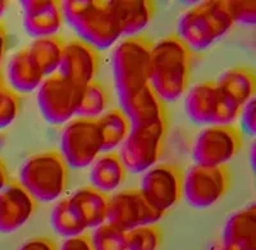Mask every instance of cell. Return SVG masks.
Listing matches in <instances>:
<instances>
[{
  "label": "cell",
  "instance_id": "obj_1",
  "mask_svg": "<svg viewBox=\"0 0 256 250\" xmlns=\"http://www.w3.org/2000/svg\"><path fill=\"white\" fill-rule=\"evenodd\" d=\"M194 53L177 35H168L154 44L148 85L163 102H174L187 90Z\"/></svg>",
  "mask_w": 256,
  "mask_h": 250
},
{
  "label": "cell",
  "instance_id": "obj_2",
  "mask_svg": "<svg viewBox=\"0 0 256 250\" xmlns=\"http://www.w3.org/2000/svg\"><path fill=\"white\" fill-rule=\"evenodd\" d=\"M64 21L78 34L81 40L96 50L113 47L122 38L118 21L105 0L62 2Z\"/></svg>",
  "mask_w": 256,
  "mask_h": 250
},
{
  "label": "cell",
  "instance_id": "obj_3",
  "mask_svg": "<svg viewBox=\"0 0 256 250\" xmlns=\"http://www.w3.org/2000/svg\"><path fill=\"white\" fill-rule=\"evenodd\" d=\"M233 25L228 2L208 0L182 15L178 22L177 36L192 53L201 52L226 35Z\"/></svg>",
  "mask_w": 256,
  "mask_h": 250
},
{
  "label": "cell",
  "instance_id": "obj_4",
  "mask_svg": "<svg viewBox=\"0 0 256 250\" xmlns=\"http://www.w3.org/2000/svg\"><path fill=\"white\" fill-rule=\"evenodd\" d=\"M154 43L145 36L120 41L113 54V76L120 102L148 85Z\"/></svg>",
  "mask_w": 256,
  "mask_h": 250
},
{
  "label": "cell",
  "instance_id": "obj_5",
  "mask_svg": "<svg viewBox=\"0 0 256 250\" xmlns=\"http://www.w3.org/2000/svg\"><path fill=\"white\" fill-rule=\"evenodd\" d=\"M70 167L58 150H46L28 158L20 169L18 182L36 203H52L68 185Z\"/></svg>",
  "mask_w": 256,
  "mask_h": 250
},
{
  "label": "cell",
  "instance_id": "obj_6",
  "mask_svg": "<svg viewBox=\"0 0 256 250\" xmlns=\"http://www.w3.org/2000/svg\"><path fill=\"white\" fill-rule=\"evenodd\" d=\"M184 109L196 125H233L240 118L242 107L222 91L216 81L200 82L188 91Z\"/></svg>",
  "mask_w": 256,
  "mask_h": 250
},
{
  "label": "cell",
  "instance_id": "obj_7",
  "mask_svg": "<svg viewBox=\"0 0 256 250\" xmlns=\"http://www.w3.org/2000/svg\"><path fill=\"white\" fill-rule=\"evenodd\" d=\"M168 119L152 125L132 127L118 153L126 169L132 173H144L159 160L164 151Z\"/></svg>",
  "mask_w": 256,
  "mask_h": 250
},
{
  "label": "cell",
  "instance_id": "obj_8",
  "mask_svg": "<svg viewBox=\"0 0 256 250\" xmlns=\"http://www.w3.org/2000/svg\"><path fill=\"white\" fill-rule=\"evenodd\" d=\"M82 89L58 72L45 77L38 91V105L45 121L63 125L76 116Z\"/></svg>",
  "mask_w": 256,
  "mask_h": 250
},
{
  "label": "cell",
  "instance_id": "obj_9",
  "mask_svg": "<svg viewBox=\"0 0 256 250\" xmlns=\"http://www.w3.org/2000/svg\"><path fill=\"white\" fill-rule=\"evenodd\" d=\"M60 154L68 167L84 168L92 164L102 153V135L98 118L76 117L63 130Z\"/></svg>",
  "mask_w": 256,
  "mask_h": 250
},
{
  "label": "cell",
  "instance_id": "obj_10",
  "mask_svg": "<svg viewBox=\"0 0 256 250\" xmlns=\"http://www.w3.org/2000/svg\"><path fill=\"white\" fill-rule=\"evenodd\" d=\"M244 134L236 125H216L204 128L192 148L195 164L208 167L226 166L241 150Z\"/></svg>",
  "mask_w": 256,
  "mask_h": 250
},
{
  "label": "cell",
  "instance_id": "obj_11",
  "mask_svg": "<svg viewBox=\"0 0 256 250\" xmlns=\"http://www.w3.org/2000/svg\"><path fill=\"white\" fill-rule=\"evenodd\" d=\"M230 172L227 166L194 164L184 175L182 196L194 208L202 209L216 204L228 191Z\"/></svg>",
  "mask_w": 256,
  "mask_h": 250
},
{
  "label": "cell",
  "instance_id": "obj_12",
  "mask_svg": "<svg viewBox=\"0 0 256 250\" xmlns=\"http://www.w3.org/2000/svg\"><path fill=\"white\" fill-rule=\"evenodd\" d=\"M184 171L176 164H158L144 173L140 191L150 205L166 214L182 198Z\"/></svg>",
  "mask_w": 256,
  "mask_h": 250
},
{
  "label": "cell",
  "instance_id": "obj_13",
  "mask_svg": "<svg viewBox=\"0 0 256 250\" xmlns=\"http://www.w3.org/2000/svg\"><path fill=\"white\" fill-rule=\"evenodd\" d=\"M163 215L150 205L140 189H124L109 196L106 222L122 231L154 224Z\"/></svg>",
  "mask_w": 256,
  "mask_h": 250
},
{
  "label": "cell",
  "instance_id": "obj_14",
  "mask_svg": "<svg viewBox=\"0 0 256 250\" xmlns=\"http://www.w3.org/2000/svg\"><path fill=\"white\" fill-rule=\"evenodd\" d=\"M99 50L81 39H72L64 45L63 56L56 72L64 79L84 88L95 80L99 70Z\"/></svg>",
  "mask_w": 256,
  "mask_h": 250
},
{
  "label": "cell",
  "instance_id": "obj_15",
  "mask_svg": "<svg viewBox=\"0 0 256 250\" xmlns=\"http://www.w3.org/2000/svg\"><path fill=\"white\" fill-rule=\"evenodd\" d=\"M36 200L17 181L0 191V232L12 233L28 222L35 213Z\"/></svg>",
  "mask_w": 256,
  "mask_h": 250
},
{
  "label": "cell",
  "instance_id": "obj_16",
  "mask_svg": "<svg viewBox=\"0 0 256 250\" xmlns=\"http://www.w3.org/2000/svg\"><path fill=\"white\" fill-rule=\"evenodd\" d=\"M24 8V26L30 36L35 39L56 35L64 24L62 2L58 0H26L20 2Z\"/></svg>",
  "mask_w": 256,
  "mask_h": 250
},
{
  "label": "cell",
  "instance_id": "obj_17",
  "mask_svg": "<svg viewBox=\"0 0 256 250\" xmlns=\"http://www.w3.org/2000/svg\"><path fill=\"white\" fill-rule=\"evenodd\" d=\"M120 103L123 113L131 123V128L152 125L163 119H168L166 102L160 99V96L150 85H146L141 90L136 91Z\"/></svg>",
  "mask_w": 256,
  "mask_h": 250
},
{
  "label": "cell",
  "instance_id": "obj_18",
  "mask_svg": "<svg viewBox=\"0 0 256 250\" xmlns=\"http://www.w3.org/2000/svg\"><path fill=\"white\" fill-rule=\"evenodd\" d=\"M223 245L227 250H256L255 203L228 218L223 230Z\"/></svg>",
  "mask_w": 256,
  "mask_h": 250
},
{
  "label": "cell",
  "instance_id": "obj_19",
  "mask_svg": "<svg viewBox=\"0 0 256 250\" xmlns=\"http://www.w3.org/2000/svg\"><path fill=\"white\" fill-rule=\"evenodd\" d=\"M109 6L126 38L142 31L154 17L156 7L152 0H113Z\"/></svg>",
  "mask_w": 256,
  "mask_h": 250
},
{
  "label": "cell",
  "instance_id": "obj_20",
  "mask_svg": "<svg viewBox=\"0 0 256 250\" xmlns=\"http://www.w3.org/2000/svg\"><path fill=\"white\" fill-rule=\"evenodd\" d=\"M70 206L88 228L106 222L109 196L92 186H84L68 198Z\"/></svg>",
  "mask_w": 256,
  "mask_h": 250
},
{
  "label": "cell",
  "instance_id": "obj_21",
  "mask_svg": "<svg viewBox=\"0 0 256 250\" xmlns=\"http://www.w3.org/2000/svg\"><path fill=\"white\" fill-rule=\"evenodd\" d=\"M127 169L116 151H108L96 158L91 164V186L104 192L116 190L124 182Z\"/></svg>",
  "mask_w": 256,
  "mask_h": 250
},
{
  "label": "cell",
  "instance_id": "obj_22",
  "mask_svg": "<svg viewBox=\"0 0 256 250\" xmlns=\"http://www.w3.org/2000/svg\"><path fill=\"white\" fill-rule=\"evenodd\" d=\"M45 76L30 57L27 47L18 50L8 64V80L12 90L27 94L38 89Z\"/></svg>",
  "mask_w": 256,
  "mask_h": 250
},
{
  "label": "cell",
  "instance_id": "obj_23",
  "mask_svg": "<svg viewBox=\"0 0 256 250\" xmlns=\"http://www.w3.org/2000/svg\"><path fill=\"white\" fill-rule=\"evenodd\" d=\"M216 84L240 107H244L248 100L255 98L256 76L248 67L230 68L216 80Z\"/></svg>",
  "mask_w": 256,
  "mask_h": 250
},
{
  "label": "cell",
  "instance_id": "obj_24",
  "mask_svg": "<svg viewBox=\"0 0 256 250\" xmlns=\"http://www.w3.org/2000/svg\"><path fill=\"white\" fill-rule=\"evenodd\" d=\"M66 41L62 36L52 35L48 38L36 39L27 47L30 57L44 73L45 77L56 73L60 64Z\"/></svg>",
  "mask_w": 256,
  "mask_h": 250
},
{
  "label": "cell",
  "instance_id": "obj_25",
  "mask_svg": "<svg viewBox=\"0 0 256 250\" xmlns=\"http://www.w3.org/2000/svg\"><path fill=\"white\" fill-rule=\"evenodd\" d=\"M102 135V151H113L122 145L131 131V123L120 108H113L98 118Z\"/></svg>",
  "mask_w": 256,
  "mask_h": 250
},
{
  "label": "cell",
  "instance_id": "obj_26",
  "mask_svg": "<svg viewBox=\"0 0 256 250\" xmlns=\"http://www.w3.org/2000/svg\"><path fill=\"white\" fill-rule=\"evenodd\" d=\"M110 96L104 85L98 80L88 82L82 89L76 116L81 118H99L108 108Z\"/></svg>",
  "mask_w": 256,
  "mask_h": 250
},
{
  "label": "cell",
  "instance_id": "obj_27",
  "mask_svg": "<svg viewBox=\"0 0 256 250\" xmlns=\"http://www.w3.org/2000/svg\"><path fill=\"white\" fill-rule=\"evenodd\" d=\"M50 224H52V230L58 235L67 238L81 235L88 230L86 224L81 221V218L70 206L68 198L59 200L52 208V215H50Z\"/></svg>",
  "mask_w": 256,
  "mask_h": 250
},
{
  "label": "cell",
  "instance_id": "obj_28",
  "mask_svg": "<svg viewBox=\"0 0 256 250\" xmlns=\"http://www.w3.org/2000/svg\"><path fill=\"white\" fill-rule=\"evenodd\" d=\"M162 241V228L154 224L134 227L126 231L127 250H156Z\"/></svg>",
  "mask_w": 256,
  "mask_h": 250
},
{
  "label": "cell",
  "instance_id": "obj_29",
  "mask_svg": "<svg viewBox=\"0 0 256 250\" xmlns=\"http://www.w3.org/2000/svg\"><path fill=\"white\" fill-rule=\"evenodd\" d=\"M94 250H127L126 231L105 222L95 228L91 237Z\"/></svg>",
  "mask_w": 256,
  "mask_h": 250
},
{
  "label": "cell",
  "instance_id": "obj_30",
  "mask_svg": "<svg viewBox=\"0 0 256 250\" xmlns=\"http://www.w3.org/2000/svg\"><path fill=\"white\" fill-rule=\"evenodd\" d=\"M20 99L16 91L6 86L0 89V130L14 122L20 113Z\"/></svg>",
  "mask_w": 256,
  "mask_h": 250
},
{
  "label": "cell",
  "instance_id": "obj_31",
  "mask_svg": "<svg viewBox=\"0 0 256 250\" xmlns=\"http://www.w3.org/2000/svg\"><path fill=\"white\" fill-rule=\"evenodd\" d=\"M233 22L254 26L256 22V2H228Z\"/></svg>",
  "mask_w": 256,
  "mask_h": 250
},
{
  "label": "cell",
  "instance_id": "obj_32",
  "mask_svg": "<svg viewBox=\"0 0 256 250\" xmlns=\"http://www.w3.org/2000/svg\"><path fill=\"white\" fill-rule=\"evenodd\" d=\"M256 99L252 98L242 107L241 113V127L242 134L255 135L256 134Z\"/></svg>",
  "mask_w": 256,
  "mask_h": 250
},
{
  "label": "cell",
  "instance_id": "obj_33",
  "mask_svg": "<svg viewBox=\"0 0 256 250\" xmlns=\"http://www.w3.org/2000/svg\"><path fill=\"white\" fill-rule=\"evenodd\" d=\"M60 250H94L91 237L86 233L68 237L62 245Z\"/></svg>",
  "mask_w": 256,
  "mask_h": 250
},
{
  "label": "cell",
  "instance_id": "obj_34",
  "mask_svg": "<svg viewBox=\"0 0 256 250\" xmlns=\"http://www.w3.org/2000/svg\"><path fill=\"white\" fill-rule=\"evenodd\" d=\"M20 250H56L54 240L49 237H35L24 242Z\"/></svg>",
  "mask_w": 256,
  "mask_h": 250
},
{
  "label": "cell",
  "instance_id": "obj_35",
  "mask_svg": "<svg viewBox=\"0 0 256 250\" xmlns=\"http://www.w3.org/2000/svg\"><path fill=\"white\" fill-rule=\"evenodd\" d=\"M9 173H8V169H6V163L4 160L0 158V191L4 189L9 183Z\"/></svg>",
  "mask_w": 256,
  "mask_h": 250
},
{
  "label": "cell",
  "instance_id": "obj_36",
  "mask_svg": "<svg viewBox=\"0 0 256 250\" xmlns=\"http://www.w3.org/2000/svg\"><path fill=\"white\" fill-rule=\"evenodd\" d=\"M6 27L2 24L0 21V63H2V59H3L4 54H6Z\"/></svg>",
  "mask_w": 256,
  "mask_h": 250
},
{
  "label": "cell",
  "instance_id": "obj_37",
  "mask_svg": "<svg viewBox=\"0 0 256 250\" xmlns=\"http://www.w3.org/2000/svg\"><path fill=\"white\" fill-rule=\"evenodd\" d=\"M9 3L8 2H4V0H0V17L4 15V12L6 11V8H8Z\"/></svg>",
  "mask_w": 256,
  "mask_h": 250
},
{
  "label": "cell",
  "instance_id": "obj_38",
  "mask_svg": "<svg viewBox=\"0 0 256 250\" xmlns=\"http://www.w3.org/2000/svg\"><path fill=\"white\" fill-rule=\"evenodd\" d=\"M3 86H6L4 85V80H3V75H2V72H0V89L3 88Z\"/></svg>",
  "mask_w": 256,
  "mask_h": 250
},
{
  "label": "cell",
  "instance_id": "obj_39",
  "mask_svg": "<svg viewBox=\"0 0 256 250\" xmlns=\"http://www.w3.org/2000/svg\"><path fill=\"white\" fill-rule=\"evenodd\" d=\"M219 250H227V249H226V247H223V249H219Z\"/></svg>",
  "mask_w": 256,
  "mask_h": 250
}]
</instances>
